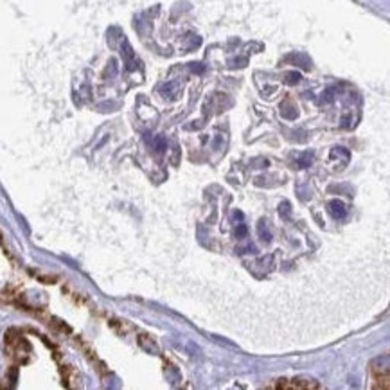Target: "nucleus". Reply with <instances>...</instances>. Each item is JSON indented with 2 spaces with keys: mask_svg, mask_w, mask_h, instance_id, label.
Here are the masks:
<instances>
[{
  "mask_svg": "<svg viewBox=\"0 0 390 390\" xmlns=\"http://www.w3.org/2000/svg\"><path fill=\"white\" fill-rule=\"evenodd\" d=\"M329 212H331L333 218H337V220L340 218L342 220V218L346 216L347 211H346V207H344V203L338 202V200H333V202L329 203Z\"/></svg>",
  "mask_w": 390,
  "mask_h": 390,
  "instance_id": "obj_3",
  "label": "nucleus"
},
{
  "mask_svg": "<svg viewBox=\"0 0 390 390\" xmlns=\"http://www.w3.org/2000/svg\"><path fill=\"white\" fill-rule=\"evenodd\" d=\"M279 389H320L319 383L311 380H283V383H277Z\"/></svg>",
  "mask_w": 390,
  "mask_h": 390,
  "instance_id": "obj_2",
  "label": "nucleus"
},
{
  "mask_svg": "<svg viewBox=\"0 0 390 390\" xmlns=\"http://www.w3.org/2000/svg\"><path fill=\"white\" fill-rule=\"evenodd\" d=\"M390 369H389V356H383V358L374 360L371 364V380H373V387L374 389H389V382H390Z\"/></svg>",
  "mask_w": 390,
  "mask_h": 390,
  "instance_id": "obj_1",
  "label": "nucleus"
}]
</instances>
